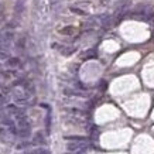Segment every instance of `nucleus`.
<instances>
[{"instance_id": "obj_5", "label": "nucleus", "mask_w": 154, "mask_h": 154, "mask_svg": "<svg viewBox=\"0 0 154 154\" xmlns=\"http://www.w3.org/2000/svg\"><path fill=\"white\" fill-rule=\"evenodd\" d=\"M17 134L20 137H28L30 134H31V129L30 127H18V130H17Z\"/></svg>"}, {"instance_id": "obj_9", "label": "nucleus", "mask_w": 154, "mask_h": 154, "mask_svg": "<svg viewBox=\"0 0 154 154\" xmlns=\"http://www.w3.org/2000/svg\"><path fill=\"white\" fill-rule=\"evenodd\" d=\"M34 143L35 144H44L45 143V140H44V136H43V133L41 132H37L34 136Z\"/></svg>"}, {"instance_id": "obj_13", "label": "nucleus", "mask_w": 154, "mask_h": 154, "mask_svg": "<svg viewBox=\"0 0 154 154\" xmlns=\"http://www.w3.org/2000/svg\"><path fill=\"white\" fill-rule=\"evenodd\" d=\"M71 11L75 13V14H79V16H85L86 14V11L81 10V9H76V7H71Z\"/></svg>"}, {"instance_id": "obj_15", "label": "nucleus", "mask_w": 154, "mask_h": 154, "mask_svg": "<svg viewBox=\"0 0 154 154\" xmlns=\"http://www.w3.org/2000/svg\"><path fill=\"white\" fill-rule=\"evenodd\" d=\"M30 146V143H23V144H18L17 149H23V147H28Z\"/></svg>"}, {"instance_id": "obj_14", "label": "nucleus", "mask_w": 154, "mask_h": 154, "mask_svg": "<svg viewBox=\"0 0 154 154\" xmlns=\"http://www.w3.org/2000/svg\"><path fill=\"white\" fill-rule=\"evenodd\" d=\"M50 122H51V116L48 115V116H47V120H45V124H47V130H50Z\"/></svg>"}, {"instance_id": "obj_8", "label": "nucleus", "mask_w": 154, "mask_h": 154, "mask_svg": "<svg viewBox=\"0 0 154 154\" xmlns=\"http://www.w3.org/2000/svg\"><path fill=\"white\" fill-rule=\"evenodd\" d=\"M84 59H91V58H96V50H88L82 54Z\"/></svg>"}, {"instance_id": "obj_1", "label": "nucleus", "mask_w": 154, "mask_h": 154, "mask_svg": "<svg viewBox=\"0 0 154 154\" xmlns=\"http://www.w3.org/2000/svg\"><path fill=\"white\" fill-rule=\"evenodd\" d=\"M129 7H130V1H127V0L119 1L118 6H116V9H115V14H113V17H116L118 20H120V18L124 16V13H127Z\"/></svg>"}, {"instance_id": "obj_17", "label": "nucleus", "mask_w": 154, "mask_h": 154, "mask_svg": "<svg viewBox=\"0 0 154 154\" xmlns=\"http://www.w3.org/2000/svg\"><path fill=\"white\" fill-rule=\"evenodd\" d=\"M3 101H4V96H3V93H1V92H0V103L3 102Z\"/></svg>"}, {"instance_id": "obj_6", "label": "nucleus", "mask_w": 154, "mask_h": 154, "mask_svg": "<svg viewBox=\"0 0 154 154\" xmlns=\"http://www.w3.org/2000/svg\"><path fill=\"white\" fill-rule=\"evenodd\" d=\"M6 110L9 112V113H11V115H21V110L18 109L16 105H7V107H6Z\"/></svg>"}, {"instance_id": "obj_11", "label": "nucleus", "mask_w": 154, "mask_h": 154, "mask_svg": "<svg viewBox=\"0 0 154 154\" xmlns=\"http://www.w3.org/2000/svg\"><path fill=\"white\" fill-rule=\"evenodd\" d=\"M75 50H76L75 47H62V48H61V52H62L64 55H71L72 52H75Z\"/></svg>"}, {"instance_id": "obj_12", "label": "nucleus", "mask_w": 154, "mask_h": 154, "mask_svg": "<svg viewBox=\"0 0 154 154\" xmlns=\"http://www.w3.org/2000/svg\"><path fill=\"white\" fill-rule=\"evenodd\" d=\"M65 138L71 140V141H86V137H82V136H68Z\"/></svg>"}, {"instance_id": "obj_7", "label": "nucleus", "mask_w": 154, "mask_h": 154, "mask_svg": "<svg viewBox=\"0 0 154 154\" xmlns=\"http://www.w3.org/2000/svg\"><path fill=\"white\" fill-rule=\"evenodd\" d=\"M6 64H7V67L16 68V67H18V65H20V59H18V58H16V57H13V58H9Z\"/></svg>"}, {"instance_id": "obj_2", "label": "nucleus", "mask_w": 154, "mask_h": 154, "mask_svg": "<svg viewBox=\"0 0 154 154\" xmlns=\"http://www.w3.org/2000/svg\"><path fill=\"white\" fill-rule=\"evenodd\" d=\"M86 147H88L86 141H72V143H68V144H67V150H68V151H72V153L84 151V150H86Z\"/></svg>"}, {"instance_id": "obj_3", "label": "nucleus", "mask_w": 154, "mask_h": 154, "mask_svg": "<svg viewBox=\"0 0 154 154\" xmlns=\"http://www.w3.org/2000/svg\"><path fill=\"white\" fill-rule=\"evenodd\" d=\"M96 24H101V18L99 17H91L86 21L82 23V27H95Z\"/></svg>"}, {"instance_id": "obj_10", "label": "nucleus", "mask_w": 154, "mask_h": 154, "mask_svg": "<svg viewBox=\"0 0 154 154\" xmlns=\"http://www.w3.org/2000/svg\"><path fill=\"white\" fill-rule=\"evenodd\" d=\"M76 30L74 28V27H71V26H68V27H64V28H61L59 30V33L61 34H74Z\"/></svg>"}, {"instance_id": "obj_4", "label": "nucleus", "mask_w": 154, "mask_h": 154, "mask_svg": "<svg viewBox=\"0 0 154 154\" xmlns=\"http://www.w3.org/2000/svg\"><path fill=\"white\" fill-rule=\"evenodd\" d=\"M24 6H26V0H17L16 1V6H14V11L17 14H21L24 11Z\"/></svg>"}, {"instance_id": "obj_16", "label": "nucleus", "mask_w": 154, "mask_h": 154, "mask_svg": "<svg viewBox=\"0 0 154 154\" xmlns=\"http://www.w3.org/2000/svg\"><path fill=\"white\" fill-rule=\"evenodd\" d=\"M3 58H7V54H4V52H0V59H3Z\"/></svg>"}]
</instances>
